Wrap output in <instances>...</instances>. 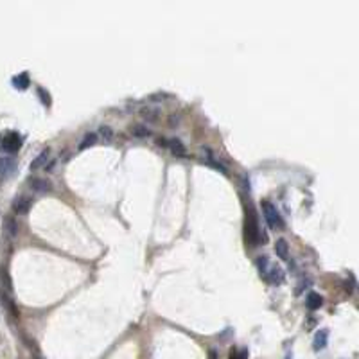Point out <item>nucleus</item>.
I'll use <instances>...</instances> for the list:
<instances>
[{"mask_svg": "<svg viewBox=\"0 0 359 359\" xmlns=\"http://www.w3.org/2000/svg\"><path fill=\"white\" fill-rule=\"evenodd\" d=\"M142 117L146 119V121L155 122L156 119H158V110H155V108H144V110H142Z\"/></svg>", "mask_w": 359, "mask_h": 359, "instance_id": "f3484780", "label": "nucleus"}, {"mask_svg": "<svg viewBox=\"0 0 359 359\" xmlns=\"http://www.w3.org/2000/svg\"><path fill=\"white\" fill-rule=\"evenodd\" d=\"M31 205H33L31 199L25 198V196H20V198H17L13 201V210L17 214H27L29 210H31Z\"/></svg>", "mask_w": 359, "mask_h": 359, "instance_id": "423d86ee", "label": "nucleus"}, {"mask_svg": "<svg viewBox=\"0 0 359 359\" xmlns=\"http://www.w3.org/2000/svg\"><path fill=\"white\" fill-rule=\"evenodd\" d=\"M47 160H49V149L42 151V153H40V155L34 158L33 164H31V169L34 171V169H38V167L45 166V164H47Z\"/></svg>", "mask_w": 359, "mask_h": 359, "instance_id": "4468645a", "label": "nucleus"}, {"mask_svg": "<svg viewBox=\"0 0 359 359\" xmlns=\"http://www.w3.org/2000/svg\"><path fill=\"white\" fill-rule=\"evenodd\" d=\"M29 74L27 72H22V74H18L13 78V86L18 90H27L29 88Z\"/></svg>", "mask_w": 359, "mask_h": 359, "instance_id": "1a4fd4ad", "label": "nucleus"}, {"mask_svg": "<svg viewBox=\"0 0 359 359\" xmlns=\"http://www.w3.org/2000/svg\"><path fill=\"white\" fill-rule=\"evenodd\" d=\"M0 284L4 286L6 291H11V278H9V275H7L6 268H0Z\"/></svg>", "mask_w": 359, "mask_h": 359, "instance_id": "dca6fc26", "label": "nucleus"}, {"mask_svg": "<svg viewBox=\"0 0 359 359\" xmlns=\"http://www.w3.org/2000/svg\"><path fill=\"white\" fill-rule=\"evenodd\" d=\"M257 268H259L260 276H262L266 282L273 284V286H278V284H282V280H284V271H282L278 266L270 264V259H268L266 255H262L260 259H257Z\"/></svg>", "mask_w": 359, "mask_h": 359, "instance_id": "f03ea898", "label": "nucleus"}, {"mask_svg": "<svg viewBox=\"0 0 359 359\" xmlns=\"http://www.w3.org/2000/svg\"><path fill=\"white\" fill-rule=\"evenodd\" d=\"M0 298H2V304L6 305V309L11 313V316H15V318H18V309H17V305H15V302L11 300V296H7L2 289H0Z\"/></svg>", "mask_w": 359, "mask_h": 359, "instance_id": "ddd939ff", "label": "nucleus"}, {"mask_svg": "<svg viewBox=\"0 0 359 359\" xmlns=\"http://www.w3.org/2000/svg\"><path fill=\"white\" fill-rule=\"evenodd\" d=\"M95 142H97V135H95V133H88V135L81 140V144H79V149L84 151L86 148H92Z\"/></svg>", "mask_w": 359, "mask_h": 359, "instance_id": "2eb2a0df", "label": "nucleus"}, {"mask_svg": "<svg viewBox=\"0 0 359 359\" xmlns=\"http://www.w3.org/2000/svg\"><path fill=\"white\" fill-rule=\"evenodd\" d=\"M230 359H248V350L246 348L233 350V352H230Z\"/></svg>", "mask_w": 359, "mask_h": 359, "instance_id": "412c9836", "label": "nucleus"}, {"mask_svg": "<svg viewBox=\"0 0 359 359\" xmlns=\"http://www.w3.org/2000/svg\"><path fill=\"white\" fill-rule=\"evenodd\" d=\"M262 212H264V219L273 230H282L284 228V219L275 209V205L271 201H262Z\"/></svg>", "mask_w": 359, "mask_h": 359, "instance_id": "7ed1b4c3", "label": "nucleus"}, {"mask_svg": "<svg viewBox=\"0 0 359 359\" xmlns=\"http://www.w3.org/2000/svg\"><path fill=\"white\" fill-rule=\"evenodd\" d=\"M2 151L4 153H9V155H15V153H18L20 151V148H22V137L18 135V133L11 131L7 133L6 137L2 138Z\"/></svg>", "mask_w": 359, "mask_h": 359, "instance_id": "20e7f679", "label": "nucleus"}, {"mask_svg": "<svg viewBox=\"0 0 359 359\" xmlns=\"http://www.w3.org/2000/svg\"><path fill=\"white\" fill-rule=\"evenodd\" d=\"M327 339H329V331L327 329H321V331L316 332L315 336V343H313V348H315L316 352L318 350H323L327 347Z\"/></svg>", "mask_w": 359, "mask_h": 359, "instance_id": "6e6552de", "label": "nucleus"}, {"mask_svg": "<svg viewBox=\"0 0 359 359\" xmlns=\"http://www.w3.org/2000/svg\"><path fill=\"white\" fill-rule=\"evenodd\" d=\"M34 359H43V358H42V356H36V358H34Z\"/></svg>", "mask_w": 359, "mask_h": 359, "instance_id": "b1692460", "label": "nucleus"}, {"mask_svg": "<svg viewBox=\"0 0 359 359\" xmlns=\"http://www.w3.org/2000/svg\"><path fill=\"white\" fill-rule=\"evenodd\" d=\"M38 95H40V101H42V105H43V106H47V108H49V106L52 105V101H50V94L47 92V90L38 88Z\"/></svg>", "mask_w": 359, "mask_h": 359, "instance_id": "aec40b11", "label": "nucleus"}, {"mask_svg": "<svg viewBox=\"0 0 359 359\" xmlns=\"http://www.w3.org/2000/svg\"><path fill=\"white\" fill-rule=\"evenodd\" d=\"M99 135H101V137H103V138H106V140H110L113 133H111V129H110V127H108V126H103V127H101V129H99Z\"/></svg>", "mask_w": 359, "mask_h": 359, "instance_id": "4be33fe9", "label": "nucleus"}, {"mask_svg": "<svg viewBox=\"0 0 359 359\" xmlns=\"http://www.w3.org/2000/svg\"><path fill=\"white\" fill-rule=\"evenodd\" d=\"M244 235H246V241H248L250 246H257V244H262V241H266V235H260L257 214H255L252 205L248 207V214H246V219H244Z\"/></svg>", "mask_w": 359, "mask_h": 359, "instance_id": "f257e3e1", "label": "nucleus"}, {"mask_svg": "<svg viewBox=\"0 0 359 359\" xmlns=\"http://www.w3.org/2000/svg\"><path fill=\"white\" fill-rule=\"evenodd\" d=\"M133 135L138 138H146V137H151V131L146 126H140V124H138V126L133 127Z\"/></svg>", "mask_w": 359, "mask_h": 359, "instance_id": "6ab92c4d", "label": "nucleus"}, {"mask_svg": "<svg viewBox=\"0 0 359 359\" xmlns=\"http://www.w3.org/2000/svg\"><path fill=\"white\" fill-rule=\"evenodd\" d=\"M323 305V298H321V295L318 293H309L307 295V298H305V307L309 311H318Z\"/></svg>", "mask_w": 359, "mask_h": 359, "instance_id": "0eeeda50", "label": "nucleus"}, {"mask_svg": "<svg viewBox=\"0 0 359 359\" xmlns=\"http://www.w3.org/2000/svg\"><path fill=\"white\" fill-rule=\"evenodd\" d=\"M209 356H210V359H217V354H215L214 350H212V352H210Z\"/></svg>", "mask_w": 359, "mask_h": 359, "instance_id": "5701e85b", "label": "nucleus"}, {"mask_svg": "<svg viewBox=\"0 0 359 359\" xmlns=\"http://www.w3.org/2000/svg\"><path fill=\"white\" fill-rule=\"evenodd\" d=\"M286 359H293V358H291V356H287V358Z\"/></svg>", "mask_w": 359, "mask_h": 359, "instance_id": "393cba45", "label": "nucleus"}, {"mask_svg": "<svg viewBox=\"0 0 359 359\" xmlns=\"http://www.w3.org/2000/svg\"><path fill=\"white\" fill-rule=\"evenodd\" d=\"M275 253H276V257H280L282 260L289 259V248H287V243L284 239H278L275 243Z\"/></svg>", "mask_w": 359, "mask_h": 359, "instance_id": "9b49d317", "label": "nucleus"}, {"mask_svg": "<svg viewBox=\"0 0 359 359\" xmlns=\"http://www.w3.org/2000/svg\"><path fill=\"white\" fill-rule=\"evenodd\" d=\"M33 189L36 192H50L52 190V185H50L49 180H43V178H34L33 180Z\"/></svg>", "mask_w": 359, "mask_h": 359, "instance_id": "9d476101", "label": "nucleus"}, {"mask_svg": "<svg viewBox=\"0 0 359 359\" xmlns=\"http://www.w3.org/2000/svg\"><path fill=\"white\" fill-rule=\"evenodd\" d=\"M167 146H169V149L172 151V155H174V156H185V153H187V151H185V146H183V142H180L178 138H172V140H169V144H167Z\"/></svg>", "mask_w": 359, "mask_h": 359, "instance_id": "f8f14e48", "label": "nucleus"}, {"mask_svg": "<svg viewBox=\"0 0 359 359\" xmlns=\"http://www.w3.org/2000/svg\"><path fill=\"white\" fill-rule=\"evenodd\" d=\"M15 171H17V160L11 158V156H2L0 158V176L7 178L11 176Z\"/></svg>", "mask_w": 359, "mask_h": 359, "instance_id": "39448f33", "label": "nucleus"}, {"mask_svg": "<svg viewBox=\"0 0 359 359\" xmlns=\"http://www.w3.org/2000/svg\"><path fill=\"white\" fill-rule=\"evenodd\" d=\"M6 230H7V233H9L11 237H15V235H17L18 225H17V221H15L13 217H6Z\"/></svg>", "mask_w": 359, "mask_h": 359, "instance_id": "a211bd4d", "label": "nucleus"}]
</instances>
